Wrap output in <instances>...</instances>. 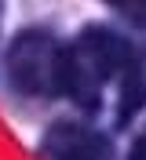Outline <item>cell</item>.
<instances>
[{
	"mask_svg": "<svg viewBox=\"0 0 146 160\" xmlns=\"http://www.w3.org/2000/svg\"><path fill=\"white\" fill-rule=\"evenodd\" d=\"M128 160H146V135L132 146V157H128Z\"/></svg>",
	"mask_w": 146,
	"mask_h": 160,
	"instance_id": "5b68a950",
	"label": "cell"
},
{
	"mask_svg": "<svg viewBox=\"0 0 146 160\" xmlns=\"http://www.w3.org/2000/svg\"><path fill=\"white\" fill-rule=\"evenodd\" d=\"M66 48L44 29H26L8 48V77L22 95H55L62 91Z\"/></svg>",
	"mask_w": 146,
	"mask_h": 160,
	"instance_id": "7a4b0ae2",
	"label": "cell"
},
{
	"mask_svg": "<svg viewBox=\"0 0 146 160\" xmlns=\"http://www.w3.org/2000/svg\"><path fill=\"white\" fill-rule=\"evenodd\" d=\"M44 160H110V146L95 131L77 124H58L44 138Z\"/></svg>",
	"mask_w": 146,
	"mask_h": 160,
	"instance_id": "3957f363",
	"label": "cell"
},
{
	"mask_svg": "<svg viewBox=\"0 0 146 160\" xmlns=\"http://www.w3.org/2000/svg\"><path fill=\"white\" fill-rule=\"evenodd\" d=\"M146 102V55H132L121 73V95H117V124H128Z\"/></svg>",
	"mask_w": 146,
	"mask_h": 160,
	"instance_id": "277c9868",
	"label": "cell"
},
{
	"mask_svg": "<svg viewBox=\"0 0 146 160\" xmlns=\"http://www.w3.org/2000/svg\"><path fill=\"white\" fill-rule=\"evenodd\" d=\"M135 51L110 29H84L73 44L66 48V62H62V91L73 102L95 109L99 95L106 88V80L124 73Z\"/></svg>",
	"mask_w": 146,
	"mask_h": 160,
	"instance_id": "6da1fadb",
	"label": "cell"
}]
</instances>
